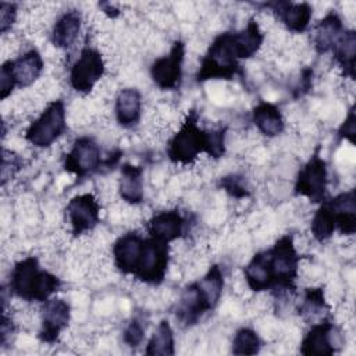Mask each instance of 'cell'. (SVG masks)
<instances>
[{"instance_id":"1","label":"cell","mask_w":356,"mask_h":356,"mask_svg":"<svg viewBox=\"0 0 356 356\" xmlns=\"http://www.w3.org/2000/svg\"><path fill=\"white\" fill-rule=\"evenodd\" d=\"M222 289L224 275L221 268L214 264L203 278L192 282L184 289L177 307V318L188 327L196 324L202 316L217 306Z\"/></svg>"},{"instance_id":"2","label":"cell","mask_w":356,"mask_h":356,"mask_svg":"<svg viewBox=\"0 0 356 356\" xmlns=\"http://www.w3.org/2000/svg\"><path fill=\"white\" fill-rule=\"evenodd\" d=\"M61 285L58 277L40 268L35 256L19 260L13 267L10 277L11 293L26 302H46Z\"/></svg>"},{"instance_id":"3","label":"cell","mask_w":356,"mask_h":356,"mask_svg":"<svg viewBox=\"0 0 356 356\" xmlns=\"http://www.w3.org/2000/svg\"><path fill=\"white\" fill-rule=\"evenodd\" d=\"M243 53L236 39L235 32H224L214 38L207 53L202 58L200 68L196 74L197 82L209 79H232L242 75L239 60H243Z\"/></svg>"},{"instance_id":"4","label":"cell","mask_w":356,"mask_h":356,"mask_svg":"<svg viewBox=\"0 0 356 356\" xmlns=\"http://www.w3.org/2000/svg\"><path fill=\"white\" fill-rule=\"evenodd\" d=\"M209 152V135L207 131L197 125V114L191 110L182 122L179 131L171 138L167 156L175 164L188 165L192 164L200 153Z\"/></svg>"},{"instance_id":"5","label":"cell","mask_w":356,"mask_h":356,"mask_svg":"<svg viewBox=\"0 0 356 356\" xmlns=\"http://www.w3.org/2000/svg\"><path fill=\"white\" fill-rule=\"evenodd\" d=\"M273 288L277 291H293L298 277V254L293 243V236L286 234L281 236L273 248L266 250Z\"/></svg>"},{"instance_id":"6","label":"cell","mask_w":356,"mask_h":356,"mask_svg":"<svg viewBox=\"0 0 356 356\" xmlns=\"http://www.w3.org/2000/svg\"><path fill=\"white\" fill-rule=\"evenodd\" d=\"M65 106L63 100L51 102L28 127L25 139L36 147H49L65 131Z\"/></svg>"},{"instance_id":"7","label":"cell","mask_w":356,"mask_h":356,"mask_svg":"<svg viewBox=\"0 0 356 356\" xmlns=\"http://www.w3.org/2000/svg\"><path fill=\"white\" fill-rule=\"evenodd\" d=\"M170 263L168 243L159 241L156 238H146L143 241V248L138 267L134 277L142 282L150 285H159L164 281Z\"/></svg>"},{"instance_id":"8","label":"cell","mask_w":356,"mask_h":356,"mask_svg":"<svg viewBox=\"0 0 356 356\" xmlns=\"http://www.w3.org/2000/svg\"><path fill=\"white\" fill-rule=\"evenodd\" d=\"M104 74V61L102 54L92 47L82 49L79 57L70 71L71 88L82 95L89 93Z\"/></svg>"},{"instance_id":"9","label":"cell","mask_w":356,"mask_h":356,"mask_svg":"<svg viewBox=\"0 0 356 356\" xmlns=\"http://www.w3.org/2000/svg\"><path fill=\"white\" fill-rule=\"evenodd\" d=\"M103 164L104 160L102 159L100 147L90 136L78 138L64 159L65 171L75 174L78 178L99 171Z\"/></svg>"},{"instance_id":"10","label":"cell","mask_w":356,"mask_h":356,"mask_svg":"<svg viewBox=\"0 0 356 356\" xmlns=\"http://www.w3.org/2000/svg\"><path fill=\"white\" fill-rule=\"evenodd\" d=\"M327 189V163L316 152L300 168L295 182V193L313 203H323Z\"/></svg>"},{"instance_id":"11","label":"cell","mask_w":356,"mask_h":356,"mask_svg":"<svg viewBox=\"0 0 356 356\" xmlns=\"http://www.w3.org/2000/svg\"><path fill=\"white\" fill-rule=\"evenodd\" d=\"M184 58L185 44L182 40H175L168 54L153 61L150 67L153 82L163 90L177 89L182 81Z\"/></svg>"},{"instance_id":"12","label":"cell","mask_w":356,"mask_h":356,"mask_svg":"<svg viewBox=\"0 0 356 356\" xmlns=\"http://www.w3.org/2000/svg\"><path fill=\"white\" fill-rule=\"evenodd\" d=\"M67 218L74 236L93 229L100 220V204L92 193L74 196L65 207Z\"/></svg>"},{"instance_id":"13","label":"cell","mask_w":356,"mask_h":356,"mask_svg":"<svg viewBox=\"0 0 356 356\" xmlns=\"http://www.w3.org/2000/svg\"><path fill=\"white\" fill-rule=\"evenodd\" d=\"M71 317V307L64 299L53 298L44 302L42 328L39 331V339L46 343H54L61 331L67 328Z\"/></svg>"},{"instance_id":"14","label":"cell","mask_w":356,"mask_h":356,"mask_svg":"<svg viewBox=\"0 0 356 356\" xmlns=\"http://www.w3.org/2000/svg\"><path fill=\"white\" fill-rule=\"evenodd\" d=\"M143 241L145 238H142L139 234L128 232L114 242L113 256L118 271L122 274L134 275L140 259Z\"/></svg>"},{"instance_id":"15","label":"cell","mask_w":356,"mask_h":356,"mask_svg":"<svg viewBox=\"0 0 356 356\" xmlns=\"http://www.w3.org/2000/svg\"><path fill=\"white\" fill-rule=\"evenodd\" d=\"M264 7L270 8L293 33H302L307 29L312 19V7L309 3H292V1H273L264 3Z\"/></svg>"},{"instance_id":"16","label":"cell","mask_w":356,"mask_h":356,"mask_svg":"<svg viewBox=\"0 0 356 356\" xmlns=\"http://www.w3.org/2000/svg\"><path fill=\"white\" fill-rule=\"evenodd\" d=\"M185 225L186 220L178 210H165L154 214L150 218L147 231L152 238L168 243L184 235Z\"/></svg>"},{"instance_id":"17","label":"cell","mask_w":356,"mask_h":356,"mask_svg":"<svg viewBox=\"0 0 356 356\" xmlns=\"http://www.w3.org/2000/svg\"><path fill=\"white\" fill-rule=\"evenodd\" d=\"M335 327L328 320H323L307 331L302 343L300 353L303 355H334L335 341H334Z\"/></svg>"},{"instance_id":"18","label":"cell","mask_w":356,"mask_h":356,"mask_svg":"<svg viewBox=\"0 0 356 356\" xmlns=\"http://www.w3.org/2000/svg\"><path fill=\"white\" fill-rule=\"evenodd\" d=\"M335 220V228L343 235H352L356 231V196L355 191L339 193L327 202Z\"/></svg>"},{"instance_id":"19","label":"cell","mask_w":356,"mask_h":356,"mask_svg":"<svg viewBox=\"0 0 356 356\" xmlns=\"http://www.w3.org/2000/svg\"><path fill=\"white\" fill-rule=\"evenodd\" d=\"M8 61L11 67V74L18 88H26L32 85L40 76L44 68L43 58L36 49H31L18 58Z\"/></svg>"},{"instance_id":"20","label":"cell","mask_w":356,"mask_h":356,"mask_svg":"<svg viewBox=\"0 0 356 356\" xmlns=\"http://www.w3.org/2000/svg\"><path fill=\"white\" fill-rule=\"evenodd\" d=\"M115 118L117 122L124 128L135 127L142 114V97L140 93L134 88L122 89L115 99Z\"/></svg>"},{"instance_id":"21","label":"cell","mask_w":356,"mask_h":356,"mask_svg":"<svg viewBox=\"0 0 356 356\" xmlns=\"http://www.w3.org/2000/svg\"><path fill=\"white\" fill-rule=\"evenodd\" d=\"M343 24L335 11L328 13L316 26L314 47L318 54L332 51L339 36L343 33Z\"/></svg>"},{"instance_id":"22","label":"cell","mask_w":356,"mask_h":356,"mask_svg":"<svg viewBox=\"0 0 356 356\" xmlns=\"http://www.w3.org/2000/svg\"><path fill=\"white\" fill-rule=\"evenodd\" d=\"M81 22V13L78 10L65 11L53 26L51 43L60 49L71 47L79 35Z\"/></svg>"},{"instance_id":"23","label":"cell","mask_w":356,"mask_h":356,"mask_svg":"<svg viewBox=\"0 0 356 356\" xmlns=\"http://www.w3.org/2000/svg\"><path fill=\"white\" fill-rule=\"evenodd\" d=\"M118 191L122 200L139 204L143 200V167L129 163L122 164Z\"/></svg>"},{"instance_id":"24","label":"cell","mask_w":356,"mask_h":356,"mask_svg":"<svg viewBox=\"0 0 356 356\" xmlns=\"http://www.w3.org/2000/svg\"><path fill=\"white\" fill-rule=\"evenodd\" d=\"M252 118L257 129L268 138L277 136L284 131V118L277 106L268 102H260L252 111Z\"/></svg>"},{"instance_id":"25","label":"cell","mask_w":356,"mask_h":356,"mask_svg":"<svg viewBox=\"0 0 356 356\" xmlns=\"http://www.w3.org/2000/svg\"><path fill=\"white\" fill-rule=\"evenodd\" d=\"M243 273H245V280L248 282V286L252 291L261 292L273 288L266 250L256 253L252 257V260L246 264Z\"/></svg>"},{"instance_id":"26","label":"cell","mask_w":356,"mask_h":356,"mask_svg":"<svg viewBox=\"0 0 356 356\" xmlns=\"http://www.w3.org/2000/svg\"><path fill=\"white\" fill-rule=\"evenodd\" d=\"M334 60L342 68L343 75L349 78H355V56H356V33L355 31H343L335 43L334 49Z\"/></svg>"},{"instance_id":"27","label":"cell","mask_w":356,"mask_h":356,"mask_svg":"<svg viewBox=\"0 0 356 356\" xmlns=\"http://www.w3.org/2000/svg\"><path fill=\"white\" fill-rule=\"evenodd\" d=\"M146 355H161V356H168L174 355V332L168 321L161 320L152 335V338L147 342L146 346Z\"/></svg>"},{"instance_id":"28","label":"cell","mask_w":356,"mask_h":356,"mask_svg":"<svg viewBox=\"0 0 356 356\" xmlns=\"http://www.w3.org/2000/svg\"><path fill=\"white\" fill-rule=\"evenodd\" d=\"M312 234L316 241L324 242L330 239L334 234L335 228V220L331 209L328 207L327 202H323V204L316 211L313 220H312Z\"/></svg>"},{"instance_id":"29","label":"cell","mask_w":356,"mask_h":356,"mask_svg":"<svg viewBox=\"0 0 356 356\" xmlns=\"http://www.w3.org/2000/svg\"><path fill=\"white\" fill-rule=\"evenodd\" d=\"M261 348V341L256 331L243 327L239 328L232 341L234 355H256Z\"/></svg>"},{"instance_id":"30","label":"cell","mask_w":356,"mask_h":356,"mask_svg":"<svg viewBox=\"0 0 356 356\" xmlns=\"http://www.w3.org/2000/svg\"><path fill=\"white\" fill-rule=\"evenodd\" d=\"M327 309L323 288H307L303 296V303L299 307V313L303 316L321 314Z\"/></svg>"},{"instance_id":"31","label":"cell","mask_w":356,"mask_h":356,"mask_svg":"<svg viewBox=\"0 0 356 356\" xmlns=\"http://www.w3.org/2000/svg\"><path fill=\"white\" fill-rule=\"evenodd\" d=\"M220 185L229 196H232L235 199H243L250 195V192L245 184V178L239 174L225 175L224 178H221Z\"/></svg>"},{"instance_id":"32","label":"cell","mask_w":356,"mask_h":356,"mask_svg":"<svg viewBox=\"0 0 356 356\" xmlns=\"http://www.w3.org/2000/svg\"><path fill=\"white\" fill-rule=\"evenodd\" d=\"M209 135V152L207 154L220 159L225 153V128H217L207 131Z\"/></svg>"},{"instance_id":"33","label":"cell","mask_w":356,"mask_h":356,"mask_svg":"<svg viewBox=\"0 0 356 356\" xmlns=\"http://www.w3.org/2000/svg\"><path fill=\"white\" fill-rule=\"evenodd\" d=\"M143 338H145V327L142 321L139 318H132L124 330V342L131 348H136L142 343Z\"/></svg>"},{"instance_id":"34","label":"cell","mask_w":356,"mask_h":356,"mask_svg":"<svg viewBox=\"0 0 356 356\" xmlns=\"http://www.w3.org/2000/svg\"><path fill=\"white\" fill-rule=\"evenodd\" d=\"M14 88H17V85H15L14 76L11 74L10 61H6V63H3V65L0 68V97H1V100L8 97L11 95V92L14 90Z\"/></svg>"},{"instance_id":"35","label":"cell","mask_w":356,"mask_h":356,"mask_svg":"<svg viewBox=\"0 0 356 356\" xmlns=\"http://www.w3.org/2000/svg\"><path fill=\"white\" fill-rule=\"evenodd\" d=\"M17 18V4L14 3H0V31L6 33L14 25Z\"/></svg>"},{"instance_id":"36","label":"cell","mask_w":356,"mask_h":356,"mask_svg":"<svg viewBox=\"0 0 356 356\" xmlns=\"http://www.w3.org/2000/svg\"><path fill=\"white\" fill-rule=\"evenodd\" d=\"M338 135L341 138L348 139L350 143H355L356 138V117H355V107L352 106L348 115L345 117L342 125L338 129Z\"/></svg>"},{"instance_id":"37","label":"cell","mask_w":356,"mask_h":356,"mask_svg":"<svg viewBox=\"0 0 356 356\" xmlns=\"http://www.w3.org/2000/svg\"><path fill=\"white\" fill-rule=\"evenodd\" d=\"M99 7L108 15V17H111V18H114V17H117L118 15V8H115L113 4H110V3H100L99 4Z\"/></svg>"}]
</instances>
